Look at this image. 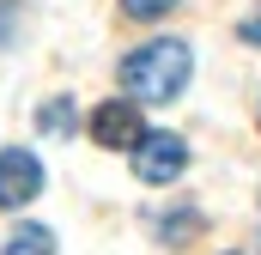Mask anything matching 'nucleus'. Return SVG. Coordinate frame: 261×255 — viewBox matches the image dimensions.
Returning a JSON list of instances; mask_svg holds the SVG:
<instances>
[{
    "mask_svg": "<svg viewBox=\"0 0 261 255\" xmlns=\"http://www.w3.org/2000/svg\"><path fill=\"white\" fill-rule=\"evenodd\" d=\"M37 194H43V164H37V152L6 146V152H0V207H24V200H37Z\"/></svg>",
    "mask_w": 261,
    "mask_h": 255,
    "instance_id": "7ed1b4c3",
    "label": "nucleus"
},
{
    "mask_svg": "<svg viewBox=\"0 0 261 255\" xmlns=\"http://www.w3.org/2000/svg\"><path fill=\"white\" fill-rule=\"evenodd\" d=\"M18 24H24L18 0H0V49H12V43H18Z\"/></svg>",
    "mask_w": 261,
    "mask_h": 255,
    "instance_id": "6e6552de",
    "label": "nucleus"
},
{
    "mask_svg": "<svg viewBox=\"0 0 261 255\" xmlns=\"http://www.w3.org/2000/svg\"><path fill=\"white\" fill-rule=\"evenodd\" d=\"M182 170H189V146H182V134H170V128H146L140 146H134V176L152 183V189H164V183H176Z\"/></svg>",
    "mask_w": 261,
    "mask_h": 255,
    "instance_id": "f03ea898",
    "label": "nucleus"
},
{
    "mask_svg": "<svg viewBox=\"0 0 261 255\" xmlns=\"http://www.w3.org/2000/svg\"><path fill=\"white\" fill-rule=\"evenodd\" d=\"M140 134H146V122H140L134 97H110V104L91 110V140H97V146H128V152H134Z\"/></svg>",
    "mask_w": 261,
    "mask_h": 255,
    "instance_id": "20e7f679",
    "label": "nucleus"
},
{
    "mask_svg": "<svg viewBox=\"0 0 261 255\" xmlns=\"http://www.w3.org/2000/svg\"><path fill=\"white\" fill-rule=\"evenodd\" d=\"M170 6H176V0H122V12H128V18H164Z\"/></svg>",
    "mask_w": 261,
    "mask_h": 255,
    "instance_id": "1a4fd4ad",
    "label": "nucleus"
},
{
    "mask_svg": "<svg viewBox=\"0 0 261 255\" xmlns=\"http://www.w3.org/2000/svg\"><path fill=\"white\" fill-rule=\"evenodd\" d=\"M195 231H200V213H164V231H158V237H164V243H189Z\"/></svg>",
    "mask_w": 261,
    "mask_h": 255,
    "instance_id": "0eeeda50",
    "label": "nucleus"
},
{
    "mask_svg": "<svg viewBox=\"0 0 261 255\" xmlns=\"http://www.w3.org/2000/svg\"><path fill=\"white\" fill-rule=\"evenodd\" d=\"M189 73H195V55L182 37H152L122 61V85L134 104H170V97H182Z\"/></svg>",
    "mask_w": 261,
    "mask_h": 255,
    "instance_id": "f257e3e1",
    "label": "nucleus"
},
{
    "mask_svg": "<svg viewBox=\"0 0 261 255\" xmlns=\"http://www.w3.org/2000/svg\"><path fill=\"white\" fill-rule=\"evenodd\" d=\"M243 43H249V49H261V12H249V18H243Z\"/></svg>",
    "mask_w": 261,
    "mask_h": 255,
    "instance_id": "9d476101",
    "label": "nucleus"
},
{
    "mask_svg": "<svg viewBox=\"0 0 261 255\" xmlns=\"http://www.w3.org/2000/svg\"><path fill=\"white\" fill-rule=\"evenodd\" d=\"M73 122H79L73 97H49V104L37 110V128H43V134H55V140H61V134H73Z\"/></svg>",
    "mask_w": 261,
    "mask_h": 255,
    "instance_id": "423d86ee",
    "label": "nucleus"
},
{
    "mask_svg": "<svg viewBox=\"0 0 261 255\" xmlns=\"http://www.w3.org/2000/svg\"><path fill=\"white\" fill-rule=\"evenodd\" d=\"M0 255H55V231H49V225H18L12 243Z\"/></svg>",
    "mask_w": 261,
    "mask_h": 255,
    "instance_id": "39448f33",
    "label": "nucleus"
}]
</instances>
